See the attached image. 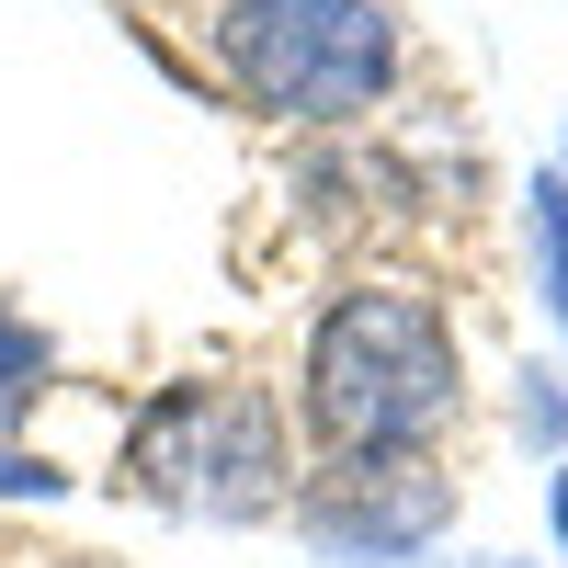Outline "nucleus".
Masks as SVG:
<instances>
[{"label": "nucleus", "mask_w": 568, "mask_h": 568, "mask_svg": "<svg viewBox=\"0 0 568 568\" xmlns=\"http://www.w3.org/2000/svg\"><path fill=\"white\" fill-rule=\"evenodd\" d=\"M296 420L318 455H433L466 420V342L420 284H342L307 318Z\"/></svg>", "instance_id": "f257e3e1"}, {"label": "nucleus", "mask_w": 568, "mask_h": 568, "mask_svg": "<svg viewBox=\"0 0 568 568\" xmlns=\"http://www.w3.org/2000/svg\"><path fill=\"white\" fill-rule=\"evenodd\" d=\"M114 478H125V500L171 511V524H216V535L284 524V500H296V420L251 375H171L125 420Z\"/></svg>", "instance_id": "f03ea898"}, {"label": "nucleus", "mask_w": 568, "mask_h": 568, "mask_svg": "<svg viewBox=\"0 0 568 568\" xmlns=\"http://www.w3.org/2000/svg\"><path fill=\"white\" fill-rule=\"evenodd\" d=\"M205 69L262 125L342 136L364 114H387L409 45H398L387 0H216L205 12Z\"/></svg>", "instance_id": "7ed1b4c3"}, {"label": "nucleus", "mask_w": 568, "mask_h": 568, "mask_svg": "<svg viewBox=\"0 0 568 568\" xmlns=\"http://www.w3.org/2000/svg\"><path fill=\"white\" fill-rule=\"evenodd\" d=\"M284 524L329 568H409L455 535V478L433 455H318L284 500Z\"/></svg>", "instance_id": "20e7f679"}, {"label": "nucleus", "mask_w": 568, "mask_h": 568, "mask_svg": "<svg viewBox=\"0 0 568 568\" xmlns=\"http://www.w3.org/2000/svg\"><path fill=\"white\" fill-rule=\"evenodd\" d=\"M524 262H535V307L557 318V342H568V171H524Z\"/></svg>", "instance_id": "39448f33"}, {"label": "nucleus", "mask_w": 568, "mask_h": 568, "mask_svg": "<svg viewBox=\"0 0 568 568\" xmlns=\"http://www.w3.org/2000/svg\"><path fill=\"white\" fill-rule=\"evenodd\" d=\"M58 387V342H45V318L0 307V420H23V398Z\"/></svg>", "instance_id": "423d86ee"}, {"label": "nucleus", "mask_w": 568, "mask_h": 568, "mask_svg": "<svg viewBox=\"0 0 568 568\" xmlns=\"http://www.w3.org/2000/svg\"><path fill=\"white\" fill-rule=\"evenodd\" d=\"M511 420L546 466H568V364H511Z\"/></svg>", "instance_id": "0eeeda50"}, {"label": "nucleus", "mask_w": 568, "mask_h": 568, "mask_svg": "<svg viewBox=\"0 0 568 568\" xmlns=\"http://www.w3.org/2000/svg\"><path fill=\"white\" fill-rule=\"evenodd\" d=\"M80 478H69V466H45L34 444H0V500H69Z\"/></svg>", "instance_id": "6e6552de"}, {"label": "nucleus", "mask_w": 568, "mask_h": 568, "mask_svg": "<svg viewBox=\"0 0 568 568\" xmlns=\"http://www.w3.org/2000/svg\"><path fill=\"white\" fill-rule=\"evenodd\" d=\"M546 535H557V557H568V466H546Z\"/></svg>", "instance_id": "1a4fd4ad"}, {"label": "nucleus", "mask_w": 568, "mask_h": 568, "mask_svg": "<svg viewBox=\"0 0 568 568\" xmlns=\"http://www.w3.org/2000/svg\"><path fill=\"white\" fill-rule=\"evenodd\" d=\"M466 568H535V557H466Z\"/></svg>", "instance_id": "9d476101"}, {"label": "nucleus", "mask_w": 568, "mask_h": 568, "mask_svg": "<svg viewBox=\"0 0 568 568\" xmlns=\"http://www.w3.org/2000/svg\"><path fill=\"white\" fill-rule=\"evenodd\" d=\"M45 568H114V557H45Z\"/></svg>", "instance_id": "9b49d317"}, {"label": "nucleus", "mask_w": 568, "mask_h": 568, "mask_svg": "<svg viewBox=\"0 0 568 568\" xmlns=\"http://www.w3.org/2000/svg\"><path fill=\"white\" fill-rule=\"evenodd\" d=\"M557 171H568V125H557Z\"/></svg>", "instance_id": "f8f14e48"}]
</instances>
